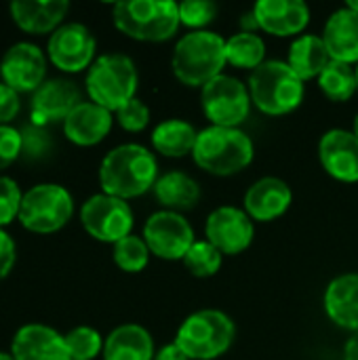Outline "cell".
Listing matches in <instances>:
<instances>
[{"mask_svg": "<svg viewBox=\"0 0 358 360\" xmlns=\"http://www.w3.org/2000/svg\"><path fill=\"white\" fill-rule=\"evenodd\" d=\"M158 160L152 150L139 143H122L110 150L99 165V186L103 194L131 200L154 190Z\"/></svg>", "mask_w": 358, "mask_h": 360, "instance_id": "6da1fadb", "label": "cell"}, {"mask_svg": "<svg viewBox=\"0 0 358 360\" xmlns=\"http://www.w3.org/2000/svg\"><path fill=\"white\" fill-rule=\"evenodd\" d=\"M226 65V38L217 32H188L173 46L171 70L186 86L203 89L207 82L222 76Z\"/></svg>", "mask_w": 358, "mask_h": 360, "instance_id": "7a4b0ae2", "label": "cell"}, {"mask_svg": "<svg viewBox=\"0 0 358 360\" xmlns=\"http://www.w3.org/2000/svg\"><path fill=\"white\" fill-rule=\"evenodd\" d=\"M255 158V143L243 129L213 127L198 131L192 160L215 177H232L245 171Z\"/></svg>", "mask_w": 358, "mask_h": 360, "instance_id": "3957f363", "label": "cell"}, {"mask_svg": "<svg viewBox=\"0 0 358 360\" xmlns=\"http://www.w3.org/2000/svg\"><path fill=\"white\" fill-rule=\"evenodd\" d=\"M112 21L137 42H167L181 27L179 4L173 0H120L112 6Z\"/></svg>", "mask_w": 358, "mask_h": 360, "instance_id": "277c9868", "label": "cell"}, {"mask_svg": "<svg viewBox=\"0 0 358 360\" xmlns=\"http://www.w3.org/2000/svg\"><path fill=\"white\" fill-rule=\"evenodd\" d=\"M247 86L253 105L266 116H287L295 112L306 95V82L281 59H266L249 74Z\"/></svg>", "mask_w": 358, "mask_h": 360, "instance_id": "5b68a950", "label": "cell"}, {"mask_svg": "<svg viewBox=\"0 0 358 360\" xmlns=\"http://www.w3.org/2000/svg\"><path fill=\"white\" fill-rule=\"evenodd\" d=\"M236 340L234 321L215 308L188 314L175 333V346L190 360L222 359Z\"/></svg>", "mask_w": 358, "mask_h": 360, "instance_id": "8992f818", "label": "cell"}, {"mask_svg": "<svg viewBox=\"0 0 358 360\" xmlns=\"http://www.w3.org/2000/svg\"><path fill=\"white\" fill-rule=\"evenodd\" d=\"M84 86L89 101L116 114L124 103L137 97V65L129 55L122 53L99 55L95 63L87 70Z\"/></svg>", "mask_w": 358, "mask_h": 360, "instance_id": "52a82bcc", "label": "cell"}, {"mask_svg": "<svg viewBox=\"0 0 358 360\" xmlns=\"http://www.w3.org/2000/svg\"><path fill=\"white\" fill-rule=\"evenodd\" d=\"M74 215V198L59 184H38L23 194L19 224L34 234H53Z\"/></svg>", "mask_w": 358, "mask_h": 360, "instance_id": "ba28073f", "label": "cell"}, {"mask_svg": "<svg viewBox=\"0 0 358 360\" xmlns=\"http://www.w3.org/2000/svg\"><path fill=\"white\" fill-rule=\"evenodd\" d=\"M200 108L213 127L241 129L251 114L253 101L243 80L222 74L200 89Z\"/></svg>", "mask_w": 358, "mask_h": 360, "instance_id": "9c48e42d", "label": "cell"}, {"mask_svg": "<svg viewBox=\"0 0 358 360\" xmlns=\"http://www.w3.org/2000/svg\"><path fill=\"white\" fill-rule=\"evenodd\" d=\"M80 224L91 238L114 247L133 234L135 217L127 200L99 192L82 202Z\"/></svg>", "mask_w": 358, "mask_h": 360, "instance_id": "30bf717a", "label": "cell"}, {"mask_svg": "<svg viewBox=\"0 0 358 360\" xmlns=\"http://www.w3.org/2000/svg\"><path fill=\"white\" fill-rule=\"evenodd\" d=\"M141 238L146 240L150 253L165 262H184V257L196 243L192 224L181 213L165 209L152 213L146 219Z\"/></svg>", "mask_w": 358, "mask_h": 360, "instance_id": "8fae6325", "label": "cell"}, {"mask_svg": "<svg viewBox=\"0 0 358 360\" xmlns=\"http://www.w3.org/2000/svg\"><path fill=\"white\" fill-rule=\"evenodd\" d=\"M95 51L97 40L93 32L84 23H63L59 30H55L46 44V57L49 61L65 72V74H78L82 70H89L95 63Z\"/></svg>", "mask_w": 358, "mask_h": 360, "instance_id": "7c38bea8", "label": "cell"}, {"mask_svg": "<svg viewBox=\"0 0 358 360\" xmlns=\"http://www.w3.org/2000/svg\"><path fill=\"white\" fill-rule=\"evenodd\" d=\"M205 240H209L222 255L245 253L255 238V221L245 213V209L222 205L213 209L205 221Z\"/></svg>", "mask_w": 358, "mask_h": 360, "instance_id": "4fadbf2b", "label": "cell"}, {"mask_svg": "<svg viewBox=\"0 0 358 360\" xmlns=\"http://www.w3.org/2000/svg\"><path fill=\"white\" fill-rule=\"evenodd\" d=\"M44 51L32 42H17L2 55L0 61V82L17 93H36L46 80Z\"/></svg>", "mask_w": 358, "mask_h": 360, "instance_id": "5bb4252c", "label": "cell"}, {"mask_svg": "<svg viewBox=\"0 0 358 360\" xmlns=\"http://www.w3.org/2000/svg\"><path fill=\"white\" fill-rule=\"evenodd\" d=\"M319 160L335 181L357 184L358 137L348 129H329L319 139Z\"/></svg>", "mask_w": 358, "mask_h": 360, "instance_id": "9a60e30c", "label": "cell"}, {"mask_svg": "<svg viewBox=\"0 0 358 360\" xmlns=\"http://www.w3.org/2000/svg\"><path fill=\"white\" fill-rule=\"evenodd\" d=\"M293 205V192L281 177H262L249 186L243 198L245 213L255 224H270L281 219Z\"/></svg>", "mask_w": 358, "mask_h": 360, "instance_id": "2e32d148", "label": "cell"}, {"mask_svg": "<svg viewBox=\"0 0 358 360\" xmlns=\"http://www.w3.org/2000/svg\"><path fill=\"white\" fill-rule=\"evenodd\" d=\"M253 15L262 32L276 38H298L310 23V6L304 0H260Z\"/></svg>", "mask_w": 358, "mask_h": 360, "instance_id": "e0dca14e", "label": "cell"}, {"mask_svg": "<svg viewBox=\"0 0 358 360\" xmlns=\"http://www.w3.org/2000/svg\"><path fill=\"white\" fill-rule=\"evenodd\" d=\"M80 91L76 82L68 78L46 80L34 95L30 105V122L44 127L51 122H63L70 112L80 103Z\"/></svg>", "mask_w": 358, "mask_h": 360, "instance_id": "ac0fdd59", "label": "cell"}, {"mask_svg": "<svg viewBox=\"0 0 358 360\" xmlns=\"http://www.w3.org/2000/svg\"><path fill=\"white\" fill-rule=\"evenodd\" d=\"M11 356L15 360H72L65 335L46 325L21 327L11 344Z\"/></svg>", "mask_w": 358, "mask_h": 360, "instance_id": "d6986e66", "label": "cell"}, {"mask_svg": "<svg viewBox=\"0 0 358 360\" xmlns=\"http://www.w3.org/2000/svg\"><path fill=\"white\" fill-rule=\"evenodd\" d=\"M114 124V114L93 101H80L63 120V135L80 148L101 143Z\"/></svg>", "mask_w": 358, "mask_h": 360, "instance_id": "ffe728a7", "label": "cell"}, {"mask_svg": "<svg viewBox=\"0 0 358 360\" xmlns=\"http://www.w3.org/2000/svg\"><path fill=\"white\" fill-rule=\"evenodd\" d=\"M327 319L350 333H358V274L346 272L335 276L323 295Z\"/></svg>", "mask_w": 358, "mask_h": 360, "instance_id": "44dd1931", "label": "cell"}, {"mask_svg": "<svg viewBox=\"0 0 358 360\" xmlns=\"http://www.w3.org/2000/svg\"><path fill=\"white\" fill-rule=\"evenodd\" d=\"M70 11L68 0H15L11 2V17L19 30L27 34H53L63 25Z\"/></svg>", "mask_w": 358, "mask_h": 360, "instance_id": "7402d4cb", "label": "cell"}, {"mask_svg": "<svg viewBox=\"0 0 358 360\" xmlns=\"http://www.w3.org/2000/svg\"><path fill=\"white\" fill-rule=\"evenodd\" d=\"M323 42L333 61L358 65V13L348 4L333 11L323 27Z\"/></svg>", "mask_w": 358, "mask_h": 360, "instance_id": "603a6c76", "label": "cell"}, {"mask_svg": "<svg viewBox=\"0 0 358 360\" xmlns=\"http://www.w3.org/2000/svg\"><path fill=\"white\" fill-rule=\"evenodd\" d=\"M101 356L103 360H154V338L141 325H120L106 338Z\"/></svg>", "mask_w": 358, "mask_h": 360, "instance_id": "cb8c5ba5", "label": "cell"}, {"mask_svg": "<svg viewBox=\"0 0 358 360\" xmlns=\"http://www.w3.org/2000/svg\"><path fill=\"white\" fill-rule=\"evenodd\" d=\"M152 192H154L156 202L165 211H173V213H184V211L194 209L203 196L200 184L184 171L162 173L156 179Z\"/></svg>", "mask_w": 358, "mask_h": 360, "instance_id": "d4e9b609", "label": "cell"}, {"mask_svg": "<svg viewBox=\"0 0 358 360\" xmlns=\"http://www.w3.org/2000/svg\"><path fill=\"white\" fill-rule=\"evenodd\" d=\"M198 139L194 124L181 118H167L152 129L150 143L156 154L167 158H186L192 156Z\"/></svg>", "mask_w": 358, "mask_h": 360, "instance_id": "484cf974", "label": "cell"}, {"mask_svg": "<svg viewBox=\"0 0 358 360\" xmlns=\"http://www.w3.org/2000/svg\"><path fill=\"white\" fill-rule=\"evenodd\" d=\"M289 68L306 82V80H317L323 70L331 63V55L323 42V36L317 34H302L293 38L287 55Z\"/></svg>", "mask_w": 358, "mask_h": 360, "instance_id": "4316f807", "label": "cell"}, {"mask_svg": "<svg viewBox=\"0 0 358 360\" xmlns=\"http://www.w3.org/2000/svg\"><path fill=\"white\" fill-rule=\"evenodd\" d=\"M226 61L238 70H257L266 61V42L255 32H236L226 38Z\"/></svg>", "mask_w": 358, "mask_h": 360, "instance_id": "83f0119b", "label": "cell"}, {"mask_svg": "<svg viewBox=\"0 0 358 360\" xmlns=\"http://www.w3.org/2000/svg\"><path fill=\"white\" fill-rule=\"evenodd\" d=\"M321 93L329 101L344 103L354 97L357 93V68L350 63L333 61L323 70V74L317 78Z\"/></svg>", "mask_w": 358, "mask_h": 360, "instance_id": "f1b7e54d", "label": "cell"}, {"mask_svg": "<svg viewBox=\"0 0 358 360\" xmlns=\"http://www.w3.org/2000/svg\"><path fill=\"white\" fill-rule=\"evenodd\" d=\"M150 255L152 253H150L146 240L141 236H135V234L122 238L112 249L114 264L122 272H127V274H139V272H143L148 268V264H150Z\"/></svg>", "mask_w": 358, "mask_h": 360, "instance_id": "f546056e", "label": "cell"}, {"mask_svg": "<svg viewBox=\"0 0 358 360\" xmlns=\"http://www.w3.org/2000/svg\"><path fill=\"white\" fill-rule=\"evenodd\" d=\"M224 255L209 243V240H196L188 255L184 257L186 270L196 278H211L222 270Z\"/></svg>", "mask_w": 358, "mask_h": 360, "instance_id": "4dcf8cb0", "label": "cell"}, {"mask_svg": "<svg viewBox=\"0 0 358 360\" xmlns=\"http://www.w3.org/2000/svg\"><path fill=\"white\" fill-rule=\"evenodd\" d=\"M106 340L93 327H76L65 333V346L72 360H95L103 354Z\"/></svg>", "mask_w": 358, "mask_h": 360, "instance_id": "1f68e13d", "label": "cell"}, {"mask_svg": "<svg viewBox=\"0 0 358 360\" xmlns=\"http://www.w3.org/2000/svg\"><path fill=\"white\" fill-rule=\"evenodd\" d=\"M217 17V4L211 0H184L179 2V23L190 32L207 30Z\"/></svg>", "mask_w": 358, "mask_h": 360, "instance_id": "d6a6232c", "label": "cell"}, {"mask_svg": "<svg viewBox=\"0 0 358 360\" xmlns=\"http://www.w3.org/2000/svg\"><path fill=\"white\" fill-rule=\"evenodd\" d=\"M114 120L120 124V129H124L127 133H141L148 129L150 120H152V114H150V108L139 99H131L129 103H124L116 114H114Z\"/></svg>", "mask_w": 358, "mask_h": 360, "instance_id": "836d02e7", "label": "cell"}, {"mask_svg": "<svg viewBox=\"0 0 358 360\" xmlns=\"http://www.w3.org/2000/svg\"><path fill=\"white\" fill-rule=\"evenodd\" d=\"M23 194L15 179L0 175V228L19 219Z\"/></svg>", "mask_w": 358, "mask_h": 360, "instance_id": "e575fe53", "label": "cell"}, {"mask_svg": "<svg viewBox=\"0 0 358 360\" xmlns=\"http://www.w3.org/2000/svg\"><path fill=\"white\" fill-rule=\"evenodd\" d=\"M21 137H23V154L21 156L27 160H38L51 150V137L44 127L27 122L21 129Z\"/></svg>", "mask_w": 358, "mask_h": 360, "instance_id": "d590c367", "label": "cell"}, {"mask_svg": "<svg viewBox=\"0 0 358 360\" xmlns=\"http://www.w3.org/2000/svg\"><path fill=\"white\" fill-rule=\"evenodd\" d=\"M23 154V137L21 131L6 124L0 127V171L11 167Z\"/></svg>", "mask_w": 358, "mask_h": 360, "instance_id": "8d00e7d4", "label": "cell"}, {"mask_svg": "<svg viewBox=\"0 0 358 360\" xmlns=\"http://www.w3.org/2000/svg\"><path fill=\"white\" fill-rule=\"evenodd\" d=\"M19 110H21L19 93L6 86L4 82H0V127L11 124V120L17 118Z\"/></svg>", "mask_w": 358, "mask_h": 360, "instance_id": "74e56055", "label": "cell"}, {"mask_svg": "<svg viewBox=\"0 0 358 360\" xmlns=\"http://www.w3.org/2000/svg\"><path fill=\"white\" fill-rule=\"evenodd\" d=\"M15 257H17L15 240L0 228V281L11 274V270L15 266Z\"/></svg>", "mask_w": 358, "mask_h": 360, "instance_id": "f35d334b", "label": "cell"}, {"mask_svg": "<svg viewBox=\"0 0 358 360\" xmlns=\"http://www.w3.org/2000/svg\"><path fill=\"white\" fill-rule=\"evenodd\" d=\"M154 360H190L177 346H175V342L173 344H167V346H162L160 350H156V356Z\"/></svg>", "mask_w": 358, "mask_h": 360, "instance_id": "ab89813d", "label": "cell"}, {"mask_svg": "<svg viewBox=\"0 0 358 360\" xmlns=\"http://www.w3.org/2000/svg\"><path fill=\"white\" fill-rule=\"evenodd\" d=\"M344 360H358V333H352L344 346Z\"/></svg>", "mask_w": 358, "mask_h": 360, "instance_id": "60d3db41", "label": "cell"}, {"mask_svg": "<svg viewBox=\"0 0 358 360\" xmlns=\"http://www.w3.org/2000/svg\"><path fill=\"white\" fill-rule=\"evenodd\" d=\"M257 30H260V25H257V19H255L253 8H251L249 13H245L241 17V32H255L257 34Z\"/></svg>", "mask_w": 358, "mask_h": 360, "instance_id": "b9f144b4", "label": "cell"}, {"mask_svg": "<svg viewBox=\"0 0 358 360\" xmlns=\"http://www.w3.org/2000/svg\"><path fill=\"white\" fill-rule=\"evenodd\" d=\"M352 133L358 137V112L357 116H354V120H352Z\"/></svg>", "mask_w": 358, "mask_h": 360, "instance_id": "7bdbcfd3", "label": "cell"}, {"mask_svg": "<svg viewBox=\"0 0 358 360\" xmlns=\"http://www.w3.org/2000/svg\"><path fill=\"white\" fill-rule=\"evenodd\" d=\"M348 6H350L352 11H357L358 13V0H350V2H348Z\"/></svg>", "mask_w": 358, "mask_h": 360, "instance_id": "ee69618b", "label": "cell"}, {"mask_svg": "<svg viewBox=\"0 0 358 360\" xmlns=\"http://www.w3.org/2000/svg\"><path fill=\"white\" fill-rule=\"evenodd\" d=\"M0 360H15L11 354H6V352H0Z\"/></svg>", "mask_w": 358, "mask_h": 360, "instance_id": "f6af8a7d", "label": "cell"}, {"mask_svg": "<svg viewBox=\"0 0 358 360\" xmlns=\"http://www.w3.org/2000/svg\"><path fill=\"white\" fill-rule=\"evenodd\" d=\"M357 93H358V65H357Z\"/></svg>", "mask_w": 358, "mask_h": 360, "instance_id": "bcb514c9", "label": "cell"}]
</instances>
